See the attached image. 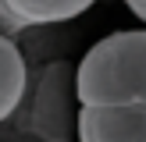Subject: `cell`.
<instances>
[{"instance_id":"cell-1","label":"cell","mask_w":146,"mask_h":142,"mask_svg":"<svg viewBox=\"0 0 146 142\" xmlns=\"http://www.w3.org/2000/svg\"><path fill=\"white\" fill-rule=\"evenodd\" d=\"M82 106H146V28L111 32L75 64Z\"/></svg>"},{"instance_id":"cell-2","label":"cell","mask_w":146,"mask_h":142,"mask_svg":"<svg viewBox=\"0 0 146 142\" xmlns=\"http://www.w3.org/2000/svg\"><path fill=\"white\" fill-rule=\"evenodd\" d=\"M78 106L82 103L75 96V68L64 60H54L36 78V92L29 99L21 128L43 142H68L75 139Z\"/></svg>"},{"instance_id":"cell-3","label":"cell","mask_w":146,"mask_h":142,"mask_svg":"<svg viewBox=\"0 0 146 142\" xmlns=\"http://www.w3.org/2000/svg\"><path fill=\"white\" fill-rule=\"evenodd\" d=\"M78 142H146V106H78Z\"/></svg>"},{"instance_id":"cell-4","label":"cell","mask_w":146,"mask_h":142,"mask_svg":"<svg viewBox=\"0 0 146 142\" xmlns=\"http://www.w3.org/2000/svg\"><path fill=\"white\" fill-rule=\"evenodd\" d=\"M25 89H29L25 57H21V50L14 46L11 36L0 32V121H7L14 110H18Z\"/></svg>"},{"instance_id":"cell-5","label":"cell","mask_w":146,"mask_h":142,"mask_svg":"<svg viewBox=\"0 0 146 142\" xmlns=\"http://www.w3.org/2000/svg\"><path fill=\"white\" fill-rule=\"evenodd\" d=\"M14 11V18H21V25H57V21H71L78 14H86L96 0H4Z\"/></svg>"},{"instance_id":"cell-6","label":"cell","mask_w":146,"mask_h":142,"mask_svg":"<svg viewBox=\"0 0 146 142\" xmlns=\"http://www.w3.org/2000/svg\"><path fill=\"white\" fill-rule=\"evenodd\" d=\"M21 28H25L21 18H14V11L0 0V32H4V36H14V32H21Z\"/></svg>"},{"instance_id":"cell-7","label":"cell","mask_w":146,"mask_h":142,"mask_svg":"<svg viewBox=\"0 0 146 142\" xmlns=\"http://www.w3.org/2000/svg\"><path fill=\"white\" fill-rule=\"evenodd\" d=\"M125 7H128V11H132V14H135V18H139V21H143V25H146V4H143V0H128V4H125Z\"/></svg>"},{"instance_id":"cell-8","label":"cell","mask_w":146,"mask_h":142,"mask_svg":"<svg viewBox=\"0 0 146 142\" xmlns=\"http://www.w3.org/2000/svg\"><path fill=\"white\" fill-rule=\"evenodd\" d=\"M125 4H128V0H125ZM143 4H146V0H143Z\"/></svg>"}]
</instances>
